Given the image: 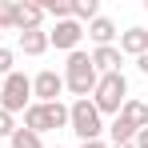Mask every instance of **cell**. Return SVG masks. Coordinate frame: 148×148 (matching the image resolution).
<instances>
[{
  "label": "cell",
  "mask_w": 148,
  "mask_h": 148,
  "mask_svg": "<svg viewBox=\"0 0 148 148\" xmlns=\"http://www.w3.org/2000/svg\"><path fill=\"white\" fill-rule=\"evenodd\" d=\"M144 8H148V0H144Z\"/></svg>",
  "instance_id": "cell-24"
},
{
  "label": "cell",
  "mask_w": 148,
  "mask_h": 148,
  "mask_svg": "<svg viewBox=\"0 0 148 148\" xmlns=\"http://www.w3.org/2000/svg\"><path fill=\"white\" fill-rule=\"evenodd\" d=\"M12 72H16V52L0 48V76H12Z\"/></svg>",
  "instance_id": "cell-17"
},
{
  "label": "cell",
  "mask_w": 148,
  "mask_h": 148,
  "mask_svg": "<svg viewBox=\"0 0 148 148\" xmlns=\"http://www.w3.org/2000/svg\"><path fill=\"white\" fill-rule=\"evenodd\" d=\"M12 132H16V116H8V112L0 108V140H8Z\"/></svg>",
  "instance_id": "cell-18"
},
{
  "label": "cell",
  "mask_w": 148,
  "mask_h": 148,
  "mask_svg": "<svg viewBox=\"0 0 148 148\" xmlns=\"http://www.w3.org/2000/svg\"><path fill=\"white\" fill-rule=\"evenodd\" d=\"M8 144L12 148H44V140H40L36 132H28V128H16V132L8 136Z\"/></svg>",
  "instance_id": "cell-16"
},
{
  "label": "cell",
  "mask_w": 148,
  "mask_h": 148,
  "mask_svg": "<svg viewBox=\"0 0 148 148\" xmlns=\"http://www.w3.org/2000/svg\"><path fill=\"white\" fill-rule=\"evenodd\" d=\"M60 92H64V76L56 68H40L32 76V104H52L60 100Z\"/></svg>",
  "instance_id": "cell-5"
},
{
  "label": "cell",
  "mask_w": 148,
  "mask_h": 148,
  "mask_svg": "<svg viewBox=\"0 0 148 148\" xmlns=\"http://www.w3.org/2000/svg\"><path fill=\"white\" fill-rule=\"evenodd\" d=\"M80 36H84V24H76V20H60V24L48 32V48L76 52V48H80Z\"/></svg>",
  "instance_id": "cell-6"
},
{
  "label": "cell",
  "mask_w": 148,
  "mask_h": 148,
  "mask_svg": "<svg viewBox=\"0 0 148 148\" xmlns=\"http://www.w3.org/2000/svg\"><path fill=\"white\" fill-rule=\"evenodd\" d=\"M120 116L132 124L136 132H140V128H148V104H144V100H132V96H128V100H124V108H120Z\"/></svg>",
  "instance_id": "cell-12"
},
{
  "label": "cell",
  "mask_w": 148,
  "mask_h": 148,
  "mask_svg": "<svg viewBox=\"0 0 148 148\" xmlns=\"http://www.w3.org/2000/svg\"><path fill=\"white\" fill-rule=\"evenodd\" d=\"M132 148H148V128H140V132H136V140H132Z\"/></svg>",
  "instance_id": "cell-19"
},
{
  "label": "cell",
  "mask_w": 148,
  "mask_h": 148,
  "mask_svg": "<svg viewBox=\"0 0 148 148\" xmlns=\"http://www.w3.org/2000/svg\"><path fill=\"white\" fill-rule=\"evenodd\" d=\"M0 48H4V32H0Z\"/></svg>",
  "instance_id": "cell-23"
},
{
  "label": "cell",
  "mask_w": 148,
  "mask_h": 148,
  "mask_svg": "<svg viewBox=\"0 0 148 148\" xmlns=\"http://www.w3.org/2000/svg\"><path fill=\"white\" fill-rule=\"evenodd\" d=\"M84 36H88L96 48H108V44H116V40H120V32H116V24H112L108 16H96L92 24L84 28Z\"/></svg>",
  "instance_id": "cell-7"
},
{
  "label": "cell",
  "mask_w": 148,
  "mask_h": 148,
  "mask_svg": "<svg viewBox=\"0 0 148 148\" xmlns=\"http://www.w3.org/2000/svg\"><path fill=\"white\" fill-rule=\"evenodd\" d=\"M100 16V0H72V20L76 24H92Z\"/></svg>",
  "instance_id": "cell-14"
},
{
  "label": "cell",
  "mask_w": 148,
  "mask_h": 148,
  "mask_svg": "<svg viewBox=\"0 0 148 148\" xmlns=\"http://www.w3.org/2000/svg\"><path fill=\"white\" fill-rule=\"evenodd\" d=\"M80 148H108V144H104V140H84Z\"/></svg>",
  "instance_id": "cell-21"
},
{
  "label": "cell",
  "mask_w": 148,
  "mask_h": 148,
  "mask_svg": "<svg viewBox=\"0 0 148 148\" xmlns=\"http://www.w3.org/2000/svg\"><path fill=\"white\" fill-rule=\"evenodd\" d=\"M116 48H120V56H144L148 52V28H124Z\"/></svg>",
  "instance_id": "cell-9"
},
{
  "label": "cell",
  "mask_w": 148,
  "mask_h": 148,
  "mask_svg": "<svg viewBox=\"0 0 148 148\" xmlns=\"http://www.w3.org/2000/svg\"><path fill=\"white\" fill-rule=\"evenodd\" d=\"M124 100H128V80L124 72H108L96 80V88H92V104H96L100 116H120Z\"/></svg>",
  "instance_id": "cell-2"
},
{
  "label": "cell",
  "mask_w": 148,
  "mask_h": 148,
  "mask_svg": "<svg viewBox=\"0 0 148 148\" xmlns=\"http://www.w3.org/2000/svg\"><path fill=\"white\" fill-rule=\"evenodd\" d=\"M88 56H92V68H96L100 76L120 72V64H124V56H120V48H116V44H108V48H92Z\"/></svg>",
  "instance_id": "cell-8"
},
{
  "label": "cell",
  "mask_w": 148,
  "mask_h": 148,
  "mask_svg": "<svg viewBox=\"0 0 148 148\" xmlns=\"http://www.w3.org/2000/svg\"><path fill=\"white\" fill-rule=\"evenodd\" d=\"M136 68H140V72L148 76V52H144V56H136Z\"/></svg>",
  "instance_id": "cell-20"
},
{
  "label": "cell",
  "mask_w": 148,
  "mask_h": 148,
  "mask_svg": "<svg viewBox=\"0 0 148 148\" xmlns=\"http://www.w3.org/2000/svg\"><path fill=\"white\" fill-rule=\"evenodd\" d=\"M108 148H132V144H108Z\"/></svg>",
  "instance_id": "cell-22"
},
{
  "label": "cell",
  "mask_w": 148,
  "mask_h": 148,
  "mask_svg": "<svg viewBox=\"0 0 148 148\" xmlns=\"http://www.w3.org/2000/svg\"><path fill=\"white\" fill-rule=\"evenodd\" d=\"M28 104H32V80H28L24 72L4 76V84H0V108H4L8 116H16V112H24Z\"/></svg>",
  "instance_id": "cell-4"
},
{
  "label": "cell",
  "mask_w": 148,
  "mask_h": 148,
  "mask_svg": "<svg viewBox=\"0 0 148 148\" xmlns=\"http://www.w3.org/2000/svg\"><path fill=\"white\" fill-rule=\"evenodd\" d=\"M20 52H24V56H44V52H48V32H44V28L20 32Z\"/></svg>",
  "instance_id": "cell-11"
},
{
  "label": "cell",
  "mask_w": 148,
  "mask_h": 148,
  "mask_svg": "<svg viewBox=\"0 0 148 148\" xmlns=\"http://www.w3.org/2000/svg\"><path fill=\"white\" fill-rule=\"evenodd\" d=\"M104 132H108V140H112V144H132V140H136V128L124 120V116H116L112 124H104Z\"/></svg>",
  "instance_id": "cell-13"
},
{
  "label": "cell",
  "mask_w": 148,
  "mask_h": 148,
  "mask_svg": "<svg viewBox=\"0 0 148 148\" xmlns=\"http://www.w3.org/2000/svg\"><path fill=\"white\" fill-rule=\"evenodd\" d=\"M64 88L72 92L76 100H92V88H96V80H100V72L92 68V56L88 52H68V64H64Z\"/></svg>",
  "instance_id": "cell-1"
},
{
  "label": "cell",
  "mask_w": 148,
  "mask_h": 148,
  "mask_svg": "<svg viewBox=\"0 0 148 148\" xmlns=\"http://www.w3.org/2000/svg\"><path fill=\"white\" fill-rule=\"evenodd\" d=\"M40 124H44V132H52V128H68V104H64V100L40 104Z\"/></svg>",
  "instance_id": "cell-10"
},
{
  "label": "cell",
  "mask_w": 148,
  "mask_h": 148,
  "mask_svg": "<svg viewBox=\"0 0 148 148\" xmlns=\"http://www.w3.org/2000/svg\"><path fill=\"white\" fill-rule=\"evenodd\" d=\"M40 8H44V16H52L56 24H60V20H72V0H44Z\"/></svg>",
  "instance_id": "cell-15"
},
{
  "label": "cell",
  "mask_w": 148,
  "mask_h": 148,
  "mask_svg": "<svg viewBox=\"0 0 148 148\" xmlns=\"http://www.w3.org/2000/svg\"><path fill=\"white\" fill-rule=\"evenodd\" d=\"M68 128L80 136V144L84 140H100L104 136V116L96 112L92 100H72L68 104Z\"/></svg>",
  "instance_id": "cell-3"
},
{
  "label": "cell",
  "mask_w": 148,
  "mask_h": 148,
  "mask_svg": "<svg viewBox=\"0 0 148 148\" xmlns=\"http://www.w3.org/2000/svg\"><path fill=\"white\" fill-rule=\"evenodd\" d=\"M52 148H60V144H52Z\"/></svg>",
  "instance_id": "cell-25"
}]
</instances>
